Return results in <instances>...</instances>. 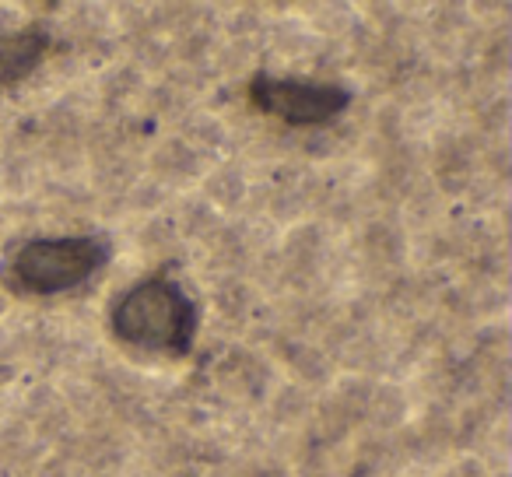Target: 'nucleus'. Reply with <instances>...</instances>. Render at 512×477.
<instances>
[{
    "instance_id": "2",
    "label": "nucleus",
    "mask_w": 512,
    "mask_h": 477,
    "mask_svg": "<svg viewBox=\"0 0 512 477\" xmlns=\"http://www.w3.org/2000/svg\"><path fill=\"white\" fill-rule=\"evenodd\" d=\"M113 257V246L102 235H43L22 243L4 264V281L11 292L36 295H64L92 281Z\"/></svg>"
},
{
    "instance_id": "4",
    "label": "nucleus",
    "mask_w": 512,
    "mask_h": 477,
    "mask_svg": "<svg viewBox=\"0 0 512 477\" xmlns=\"http://www.w3.org/2000/svg\"><path fill=\"white\" fill-rule=\"evenodd\" d=\"M46 46H50V32L43 29L11 32L0 39V88H11L22 78H29L39 67V60L46 57Z\"/></svg>"
},
{
    "instance_id": "3",
    "label": "nucleus",
    "mask_w": 512,
    "mask_h": 477,
    "mask_svg": "<svg viewBox=\"0 0 512 477\" xmlns=\"http://www.w3.org/2000/svg\"><path fill=\"white\" fill-rule=\"evenodd\" d=\"M249 99L260 113L288 123V127H323L337 120L351 106V95L341 85H323V81H299V78H271L260 74L249 85Z\"/></svg>"
},
{
    "instance_id": "1",
    "label": "nucleus",
    "mask_w": 512,
    "mask_h": 477,
    "mask_svg": "<svg viewBox=\"0 0 512 477\" xmlns=\"http://www.w3.org/2000/svg\"><path fill=\"white\" fill-rule=\"evenodd\" d=\"M109 327H113L116 341H123L127 348L183 358L197 341L200 306L176 278L151 274V278L130 285L113 302Z\"/></svg>"
}]
</instances>
